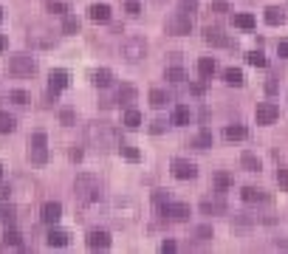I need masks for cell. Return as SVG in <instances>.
Here are the masks:
<instances>
[{"label":"cell","instance_id":"obj_25","mask_svg":"<svg viewBox=\"0 0 288 254\" xmlns=\"http://www.w3.org/2000/svg\"><path fill=\"white\" fill-rule=\"evenodd\" d=\"M133 99H136V88H133V85H122V88L116 91V102H122V105H130Z\"/></svg>","mask_w":288,"mask_h":254},{"label":"cell","instance_id":"obj_1","mask_svg":"<svg viewBox=\"0 0 288 254\" xmlns=\"http://www.w3.org/2000/svg\"><path fill=\"white\" fill-rule=\"evenodd\" d=\"M74 195L82 200V204H93V200L102 198V184L93 172H80L74 181Z\"/></svg>","mask_w":288,"mask_h":254},{"label":"cell","instance_id":"obj_52","mask_svg":"<svg viewBox=\"0 0 288 254\" xmlns=\"http://www.w3.org/2000/svg\"><path fill=\"white\" fill-rule=\"evenodd\" d=\"M9 192H12L9 187H0V200H6V198H9Z\"/></svg>","mask_w":288,"mask_h":254},{"label":"cell","instance_id":"obj_32","mask_svg":"<svg viewBox=\"0 0 288 254\" xmlns=\"http://www.w3.org/2000/svg\"><path fill=\"white\" fill-rule=\"evenodd\" d=\"M167 102H170V96H167L164 91H159V88H155V91H150V105H153V108H164Z\"/></svg>","mask_w":288,"mask_h":254},{"label":"cell","instance_id":"obj_39","mask_svg":"<svg viewBox=\"0 0 288 254\" xmlns=\"http://www.w3.org/2000/svg\"><path fill=\"white\" fill-rule=\"evenodd\" d=\"M60 121H62V124H68V127H71V124H74V121H76V113H74V110H62V113H60Z\"/></svg>","mask_w":288,"mask_h":254},{"label":"cell","instance_id":"obj_29","mask_svg":"<svg viewBox=\"0 0 288 254\" xmlns=\"http://www.w3.org/2000/svg\"><path fill=\"white\" fill-rule=\"evenodd\" d=\"M246 62L254 65V68H266V65H269V60L263 57V51H249V54H246Z\"/></svg>","mask_w":288,"mask_h":254},{"label":"cell","instance_id":"obj_22","mask_svg":"<svg viewBox=\"0 0 288 254\" xmlns=\"http://www.w3.org/2000/svg\"><path fill=\"white\" fill-rule=\"evenodd\" d=\"M215 68H218V65H215V60H212V57H201V60H198V73H201L203 79H209V77H212V73H215Z\"/></svg>","mask_w":288,"mask_h":254},{"label":"cell","instance_id":"obj_40","mask_svg":"<svg viewBox=\"0 0 288 254\" xmlns=\"http://www.w3.org/2000/svg\"><path fill=\"white\" fill-rule=\"evenodd\" d=\"M215 184H218V189H226L229 184H232V178H229L226 172H218V175H215Z\"/></svg>","mask_w":288,"mask_h":254},{"label":"cell","instance_id":"obj_8","mask_svg":"<svg viewBox=\"0 0 288 254\" xmlns=\"http://www.w3.org/2000/svg\"><path fill=\"white\" fill-rule=\"evenodd\" d=\"M172 175H175L178 181H192V178L198 175V167L192 161H187V158H175V161H172Z\"/></svg>","mask_w":288,"mask_h":254},{"label":"cell","instance_id":"obj_31","mask_svg":"<svg viewBox=\"0 0 288 254\" xmlns=\"http://www.w3.org/2000/svg\"><path fill=\"white\" fill-rule=\"evenodd\" d=\"M234 26L243 29V31H251L254 29V17H251V14H234Z\"/></svg>","mask_w":288,"mask_h":254},{"label":"cell","instance_id":"obj_7","mask_svg":"<svg viewBox=\"0 0 288 254\" xmlns=\"http://www.w3.org/2000/svg\"><path fill=\"white\" fill-rule=\"evenodd\" d=\"M254 119H257V124H274L280 119V108L274 102H260L254 110Z\"/></svg>","mask_w":288,"mask_h":254},{"label":"cell","instance_id":"obj_20","mask_svg":"<svg viewBox=\"0 0 288 254\" xmlns=\"http://www.w3.org/2000/svg\"><path fill=\"white\" fill-rule=\"evenodd\" d=\"M201 212H203V215H223V212H226V204H223L221 198H218V200H203Z\"/></svg>","mask_w":288,"mask_h":254},{"label":"cell","instance_id":"obj_24","mask_svg":"<svg viewBox=\"0 0 288 254\" xmlns=\"http://www.w3.org/2000/svg\"><path fill=\"white\" fill-rule=\"evenodd\" d=\"M223 136H226L229 141H243L246 139V127L243 124H229L226 130H223Z\"/></svg>","mask_w":288,"mask_h":254},{"label":"cell","instance_id":"obj_55","mask_svg":"<svg viewBox=\"0 0 288 254\" xmlns=\"http://www.w3.org/2000/svg\"><path fill=\"white\" fill-rule=\"evenodd\" d=\"M0 20H3V9H0Z\"/></svg>","mask_w":288,"mask_h":254},{"label":"cell","instance_id":"obj_54","mask_svg":"<svg viewBox=\"0 0 288 254\" xmlns=\"http://www.w3.org/2000/svg\"><path fill=\"white\" fill-rule=\"evenodd\" d=\"M0 51H6V37L0 34Z\"/></svg>","mask_w":288,"mask_h":254},{"label":"cell","instance_id":"obj_51","mask_svg":"<svg viewBox=\"0 0 288 254\" xmlns=\"http://www.w3.org/2000/svg\"><path fill=\"white\" fill-rule=\"evenodd\" d=\"M192 93H195V96H201V93H203V85H201V82L192 85Z\"/></svg>","mask_w":288,"mask_h":254},{"label":"cell","instance_id":"obj_21","mask_svg":"<svg viewBox=\"0 0 288 254\" xmlns=\"http://www.w3.org/2000/svg\"><path fill=\"white\" fill-rule=\"evenodd\" d=\"M223 82L240 88V85H243V71H240V68H226V71H223Z\"/></svg>","mask_w":288,"mask_h":254},{"label":"cell","instance_id":"obj_2","mask_svg":"<svg viewBox=\"0 0 288 254\" xmlns=\"http://www.w3.org/2000/svg\"><path fill=\"white\" fill-rule=\"evenodd\" d=\"M88 139L96 147H113L116 144V130H113L111 124H104V121H93V124L88 127Z\"/></svg>","mask_w":288,"mask_h":254},{"label":"cell","instance_id":"obj_47","mask_svg":"<svg viewBox=\"0 0 288 254\" xmlns=\"http://www.w3.org/2000/svg\"><path fill=\"white\" fill-rule=\"evenodd\" d=\"M175 240H164V243H161V254H172V251H175Z\"/></svg>","mask_w":288,"mask_h":254},{"label":"cell","instance_id":"obj_28","mask_svg":"<svg viewBox=\"0 0 288 254\" xmlns=\"http://www.w3.org/2000/svg\"><path fill=\"white\" fill-rule=\"evenodd\" d=\"M76 31H80V17L65 14V20H62V34H76Z\"/></svg>","mask_w":288,"mask_h":254},{"label":"cell","instance_id":"obj_56","mask_svg":"<svg viewBox=\"0 0 288 254\" xmlns=\"http://www.w3.org/2000/svg\"><path fill=\"white\" fill-rule=\"evenodd\" d=\"M0 175H3V167H0Z\"/></svg>","mask_w":288,"mask_h":254},{"label":"cell","instance_id":"obj_11","mask_svg":"<svg viewBox=\"0 0 288 254\" xmlns=\"http://www.w3.org/2000/svg\"><path fill=\"white\" fill-rule=\"evenodd\" d=\"M68 79H71V77H68V71H62V68H54V71L48 73V88H51L54 93H60V91H65V88H68Z\"/></svg>","mask_w":288,"mask_h":254},{"label":"cell","instance_id":"obj_35","mask_svg":"<svg viewBox=\"0 0 288 254\" xmlns=\"http://www.w3.org/2000/svg\"><path fill=\"white\" fill-rule=\"evenodd\" d=\"M45 9H48L51 14H65L68 6L62 3V0H45Z\"/></svg>","mask_w":288,"mask_h":254},{"label":"cell","instance_id":"obj_53","mask_svg":"<svg viewBox=\"0 0 288 254\" xmlns=\"http://www.w3.org/2000/svg\"><path fill=\"white\" fill-rule=\"evenodd\" d=\"M266 91H269V93H277V82H274V79H271V82L266 85Z\"/></svg>","mask_w":288,"mask_h":254},{"label":"cell","instance_id":"obj_5","mask_svg":"<svg viewBox=\"0 0 288 254\" xmlns=\"http://www.w3.org/2000/svg\"><path fill=\"white\" fill-rule=\"evenodd\" d=\"M122 57L127 62H139L141 57L147 54V42L141 40V37H127V40H122Z\"/></svg>","mask_w":288,"mask_h":254},{"label":"cell","instance_id":"obj_18","mask_svg":"<svg viewBox=\"0 0 288 254\" xmlns=\"http://www.w3.org/2000/svg\"><path fill=\"white\" fill-rule=\"evenodd\" d=\"M45 243H48L51 248H62V246H68V232H62V229H51V232H48V237H45Z\"/></svg>","mask_w":288,"mask_h":254},{"label":"cell","instance_id":"obj_10","mask_svg":"<svg viewBox=\"0 0 288 254\" xmlns=\"http://www.w3.org/2000/svg\"><path fill=\"white\" fill-rule=\"evenodd\" d=\"M161 212H164L170 220H187L190 218V206L187 204H170V200H167V204L161 206Z\"/></svg>","mask_w":288,"mask_h":254},{"label":"cell","instance_id":"obj_42","mask_svg":"<svg viewBox=\"0 0 288 254\" xmlns=\"http://www.w3.org/2000/svg\"><path fill=\"white\" fill-rule=\"evenodd\" d=\"M277 184L282 189H288V169H277Z\"/></svg>","mask_w":288,"mask_h":254},{"label":"cell","instance_id":"obj_27","mask_svg":"<svg viewBox=\"0 0 288 254\" xmlns=\"http://www.w3.org/2000/svg\"><path fill=\"white\" fill-rule=\"evenodd\" d=\"M14 127H17V121H14V116H9L6 110H0V133L6 136V133H12Z\"/></svg>","mask_w":288,"mask_h":254},{"label":"cell","instance_id":"obj_49","mask_svg":"<svg viewBox=\"0 0 288 254\" xmlns=\"http://www.w3.org/2000/svg\"><path fill=\"white\" fill-rule=\"evenodd\" d=\"M195 235L201 237V240H206V237H212V229H209V226H201V229H198Z\"/></svg>","mask_w":288,"mask_h":254},{"label":"cell","instance_id":"obj_17","mask_svg":"<svg viewBox=\"0 0 288 254\" xmlns=\"http://www.w3.org/2000/svg\"><path fill=\"white\" fill-rule=\"evenodd\" d=\"M91 82L96 85V88H108V85L113 82V73L108 71V68H96V71H91Z\"/></svg>","mask_w":288,"mask_h":254},{"label":"cell","instance_id":"obj_13","mask_svg":"<svg viewBox=\"0 0 288 254\" xmlns=\"http://www.w3.org/2000/svg\"><path fill=\"white\" fill-rule=\"evenodd\" d=\"M88 17H91L93 23H108V20H111V6H108V3H93V6L88 9Z\"/></svg>","mask_w":288,"mask_h":254},{"label":"cell","instance_id":"obj_44","mask_svg":"<svg viewBox=\"0 0 288 254\" xmlns=\"http://www.w3.org/2000/svg\"><path fill=\"white\" fill-rule=\"evenodd\" d=\"M164 127H167V121H161V119H155V121H153V124H150V133H155V136H159V133H164Z\"/></svg>","mask_w":288,"mask_h":254},{"label":"cell","instance_id":"obj_6","mask_svg":"<svg viewBox=\"0 0 288 254\" xmlns=\"http://www.w3.org/2000/svg\"><path fill=\"white\" fill-rule=\"evenodd\" d=\"M9 71L14 77H31V73L37 71V62L29 54H14V57H9Z\"/></svg>","mask_w":288,"mask_h":254},{"label":"cell","instance_id":"obj_15","mask_svg":"<svg viewBox=\"0 0 288 254\" xmlns=\"http://www.w3.org/2000/svg\"><path fill=\"white\" fill-rule=\"evenodd\" d=\"M203 40H206L209 45H229V40L223 37V31L215 29V26H206V29H203Z\"/></svg>","mask_w":288,"mask_h":254},{"label":"cell","instance_id":"obj_38","mask_svg":"<svg viewBox=\"0 0 288 254\" xmlns=\"http://www.w3.org/2000/svg\"><path fill=\"white\" fill-rule=\"evenodd\" d=\"M0 220H3V223H14V209L12 206H3V209H0Z\"/></svg>","mask_w":288,"mask_h":254},{"label":"cell","instance_id":"obj_48","mask_svg":"<svg viewBox=\"0 0 288 254\" xmlns=\"http://www.w3.org/2000/svg\"><path fill=\"white\" fill-rule=\"evenodd\" d=\"M127 12H130V14H139V12H141L139 0H127Z\"/></svg>","mask_w":288,"mask_h":254},{"label":"cell","instance_id":"obj_16","mask_svg":"<svg viewBox=\"0 0 288 254\" xmlns=\"http://www.w3.org/2000/svg\"><path fill=\"white\" fill-rule=\"evenodd\" d=\"M190 119H192V113H190V108H187V105H178V108L172 110V116H170V121L175 127H187V124H190Z\"/></svg>","mask_w":288,"mask_h":254},{"label":"cell","instance_id":"obj_26","mask_svg":"<svg viewBox=\"0 0 288 254\" xmlns=\"http://www.w3.org/2000/svg\"><path fill=\"white\" fill-rule=\"evenodd\" d=\"M192 147H198V150H206V147H212V133H209L206 127H203L195 139H192Z\"/></svg>","mask_w":288,"mask_h":254},{"label":"cell","instance_id":"obj_33","mask_svg":"<svg viewBox=\"0 0 288 254\" xmlns=\"http://www.w3.org/2000/svg\"><path fill=\"white\" fill-rule=\"evenodd\" d=\"M3 243H6V246H23V235H20L17 229H6V235H3Z\"/></svg>","mask_w":288,"mask_h":254},{"label":"cell","instance_id":"obj_19","mask_svg":"<svg viewBox=\"0 0 288 254\" xmlns=\"http://www.w3.org/2000/svg\"><path fill=\"white\" fill-rule=\"evenodd\" d=\"M266 23H269V26H280V23H285V9H280V6H269V9H266Z\"/></svg>","mask_w":288,"mask_h":254},{"label":"cell","instance_id":"obj_50","mask_svg":"<svg viewBox=\"0 0 288 254\" xmlns=\"http://www.w3.org/2000/svg\"><path fill=\"white\" fill-rule=\"evenodd\" d=\"M71 161H82V150H71Z\"/></svg>","mask_w":288,"mask_h":254},{"label":"cell","instance_id":"obj_43","mask_svg":"<svg viewBox=\"0 0 288 254\" xmlns=\"http://www.w3.org/2000/svg\"><path fill=\"white\" fill-rule=\"evenodd\" d=\"M212 12H218V14L229 12V3H226V0H215V3H212Z\"/></svg>","mask_w":288,"mask_h":254},{"label":"cell","instance_id":"obj_34","mask_svg":"<svg viewBox=\"0 0 288 254\" xmlns=\"http://www.w3.org/2000/svg\"><path fill=\"white\" fill-rule=\"evenodd\" d=\"M164 77L167 79H170V82H184V79H187V71H184V68H167V73H164Z\"/></svg>","mask_w":288,"mask_h":254},{"label":"cell","instance_id":"obj_41","mask_svg":"<svg viewBox=\"0 0 288 254\" xmlns=\"http://www.w3.org/2000/svg\"><path fill=\"white\" fill-rule=\"evenodd\" d=\"M178 6H181V12H187V14H192L198 9V0H181V3H178Z\"/></svg>","mask_w":288,"mask_h":254},{"label":"cell","instance_id":"obj_45","mask_svg":"<svg viewBox=\"0 0 288 254\" xmlns=\"http://www.w3.org/2000/svg\"><path fill=\"white\" fill-rule=\"evenodd\" d=\"M277 54H280L282 60H288V40H280V42H277Z\"/></svg>","mask_w":288,"mask_h":254},{"label":"cell","instance_id":"obj_36","mask_svg":"<svg viewBox=\"0 0 288 254\" xmlns=\"http://www.w3.org/2000/svg\"><path fill=\"white\" fill-rule=\"evenodd\" d=\"M119 153H122L127 161H139V158H141V153L136 150V147H130V144H122V147H119Z\"/></svg>","mask_w":288,"mask_h":254},{"label":"cell","instance_id":"obj_37","mask_svg":"<svg viewBox=\"0 0 288 254\" xmlns=\"http://www.w3.org/2000/svg\"><path fill=\"white\" fill-rule=\"evenodd\" d=\"M9 99H12L14 105H29V93L25 91H12L9 93Z\"/></svg>","mask_w":288,"mask_h":254},{"label":"cell","instance_id":"obj_46","mask_svg":"<svg viewBox=\"0 0 288 254\" xmlns=\"http://www.w3.org/2000/svg\"><path fill=\"white\" fill-rule=\"evenodd\" d=\"M153 200H155V204H159V206H164V204H167V189H155Z\"/></svg>","mask_w":288,"mask_h":254},{"label":"cell","instance_id":"obj_9","mask_svg":"<svg viewBox=\"0 0 288 254\" xmlns=\"http://www.w3.org/2000/svg\"><path fill=\"white\" fill-rule=\"evenodd\" d=\"M60 218H62V204H57V200H48V204H43V209H40V220H43V223L54 226Z\"/></svg>","mask_w":288,"mask_h":254},{"label":"cell","instance_id":"obj_3","mask_svg":"<svg viewBox=\"0 0 288 254\" xmlns=\"http://www.w3.org/2000/svg\"><path fill=\"white\" fill-rule=\"evenodd\" d=\"M29 161L31 164H45L48 161V139H45V133H31L29 139Z\"/></svg>","mask_w":288,"mask_h":254},{"label":"cell","instance_id":"obj_30","mask_svg":"<svg viewBox=\"0 0 288 254\" xmlns=\"http://www.w3.org/2000/svg\"><path fill=\"white\" fill-rule=\"evenodd\" d=\"M124 124L130 127V130H136V127H141V113L136 108H127V113H124Z\"/></svg>","mask_w":288,"mask_h":254},{"label":"cell","instance_id":"obj_4","mask_svg":"<svg viewBox=\"0 0 288 254\" xmlns=\"http://www.w3.org/2000/svg\"><path fill=\"white\" fill-rule=\"evenodd\" d=\"M192 31V17L187 12H172L167 17V34L172 37H187Z\"/></svg>","mask_w":288,"mask_h":254},{"label":"cell","instance_id":"obj_14","mask_svg":"<svg viewBox=\"0 0 288 254\" xmlns=\"http://www.w3.org/2000/svg\"><path fill=\"white\" fill-rule=\"evenodd\" d=\"M240 198H243L246 204H266V200H269V195H266L263 189H257V187H243Z\"/></svg>","mask_w":288,"mask_h":254},{"label":"cell","instance_id":"obj_23","mask_svg":"<svg viewBox=\"0 0 288 254\" xmlns=\"http://www.w3.org/2000/svg\"><path fill=\"white\" fill-rule=\"evenodd\" d=\"M240 164H243V169H249V172H260V158L254 156V153H243V156H240Z\"/></svg>","mask_w":288,"mask_h":254},{"label":"cell","instance_id":"obj_12","mask_svg":"<svg viewBox=\"0 0 288 254\" xmlns=\"http://www.w3.org/2000/svg\"><path fill=\"white\" fill-rule=\"evenodd\" d=\"M88 246L91 248H108L111 246V235L104 229H91L88 232Z\"/></svg>","mask_w":288,"mask_h":254}]
</instances>
